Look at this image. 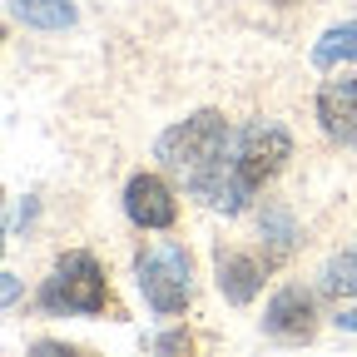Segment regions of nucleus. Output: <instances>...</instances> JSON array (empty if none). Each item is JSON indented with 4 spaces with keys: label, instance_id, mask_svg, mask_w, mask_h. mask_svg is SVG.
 Masks as SVG:
<instances>
[{
    "label": "nucleus",
    "instance_id": "f257e3e1",
    "mask_svg": "<svg viewBox=\"0 0 357 357\" xmlns=\"http://www.w3.org/2000/svg\"><path fill=\"white\" fill-rule=\"evenodd\" d=\"M293 159V139L288 129L278 119H248L234 139H229V154H223V164L204 178V184H194L189 194L218 213H243L263 184L273 178L283 164Z\"/></svg>",
    "mask_w": 357,
    "mask_h": 357
},
{
    "label": "nucleus",
    "instance_id": "f03ea898",
    "mask_svg": "<svg viewBox=\"0 0 357 357\" xmlns=\"http://www.w3.org/2000/svg\"><path fill=\"white\" fill-rule=\"evenodd\" d=\"M229 139H234V129H229V119H223V109H194L189 119L169 124L154 139V159L184 178V189H194L223 164Z\"/></svg>",
    "mask_w": 357,
    "mask_h": 357
},
{
    "label": "nucleus",
    "instance_id": "7ed1b4c3",
    "mask_svg": "<svg viewBox=\"0 0 357 357\" xmlns=\"http://www.w3.org/2000/svg\"><path fill=\"white\" fill-rule=\"evenodd\" d=\"M35 307L50 312V318H105L109 312V283L105 268L89 248H70L55 258L50 278L40 283Z\"/></svg>",
    "mask_w": 357,
    "mask_h": 357
},
{
    "label": "nucleus",
    "instance_id": "20e7f679",
    "mask_svg": "<svg viewBox=\"0 0 357 357\" xmlns=\"http://www.w3.org/2000/svg\"><path fill=\"white\" fill-rule=\"evenodd\" d=\"M134 283H139L149 312L159 318H178L194 298V258L184 243H149L134 258Z\"/></svg>",
    "mask_w": 357,
    "mask_h": 357
},
{
    "label": "nucleus",
    "instance_id": "39448f33",
    "mask_svg": "<svg viewBox=\"0 0 357 357\" xmlns=\"http://www.w3.org/2000/svg\"><path fill=\"white\" fill-rule=\"evenodd\" d=\"M273 273V258L268 253H248V248H218L213 253V278L218 293L229 298L234 307H248L263 293V278Z\"/></svg>",
    "mask_w": 357,
    "mask_h": 357
},
{
    "label": "nucleus",
    "instance_id": "423d86ee",
    "mask_svg": "<svg viewBox=\"0 0 357 357\" xmlns=\"http://www.w3.org/2000/svg\"><path fill=\"white\" fill-rule=\"evenodd\" d=\"M124 213L134 229H174V218H178V204H174V189L164 184L159 174L139 169V174H129V184H124Z\"/></svg>",
    "mask_w": 357,
    "mask_h": 357
},
{
    "label": "nucleus",
    "instance_id": "0eeeda50",
    "mask_svg": "<svg viewBox=\"0 0 357 357\" xmlns=\"http://www.w3.org/2000/svg\"><path fill=\"white\" fill-rule=\"evenodd\" d=\"M263 333L278 337V342H307L318 333V303L303 283H288L268 298V312H263Z\"/></svg>",
    "mask_w": 357,
    "mask_h": 357
},
{
    "label": "nucleus",
    "instance_id": "6e6552de",
    "mask_svg": "<svg viewBox=\"0 0 357 357\" xmlns=\"http://www.w3.org/2000/svg\"><path fill=\"white\" fill-rule=\"evenodd\" d=\"M318 124L333 144L357 149V75H333L318 89Z\"/></svg>",
    "mask_w": 357,
    "mask_h": 357
},
{
    "label": "nucleus",
    "instance_id": "1a4fd4ad",
    "mask_svg": "<svg viewBox=\"0 0 357 357\" xmlns=\"http://www.w3.org/2000/svg\"><path fill=\"white\" fill-rule=\"evenodd\" d=\"M258 238H263V253L273 258V268L298 248V218L283 208V204H263V213H258Z\"/></svg>",
    "mask_w": 357,
    "mask_h": 357
},
{
    "label": "nucleus",
    "instance_id": "9d476101",
    "mask_svg": "<svg viewBox=\"0 0 357 357\" xmlns=\"http://www.w3.org/2000/svg\"><path fill=\"white\" fill-rule=\"evenodd\" d=\"M6 6H10V15H15L20 25L45 30V35H60V30H70V25L79 20L70 0H6Z\"/></svg>",
    "mask_w": 357,
    "mask_h": 357
},
{
    "label": "nucleus",
    "instance_id": "9b49d317",
    "mask_svg": "<svg viewBox=\"0 0 357 357\" xmlns=\"http://www.w3.org/2000/svg\"><path fill=\"white\" fill-rule=\"evenodd\" d=\"M312 65L318 70H342V65H357V15L323 30V40L312 45Z\"/></svg>",
    "mask_w": 357,
    "mask_h": 357
},
{
    "label": "nucleus",
    "instance_id": "f8f14e48",
    "mask_svg": "<svg viewBox=\"0 0 357 357\" xmlns=\"http://www.w3.org/2000/svg\"><path fill=\"white\" fill-rule=\"evenodd\" d=\"M323 293L328 298H357V243L323 263Z\"/></svg>",
    "mask_w": 357,
    "mask_h": 357
},
{
    "label": "nucleus",
    "instance_id": "ddd939ff",
    "mask_svg": "<svg viewBox=\"0 0 357 357\" xmlns=\"http://www.w3.org/2000/svg\"><path fill=\"white\" fill-rule=\"evenodd\" d=\"M0 278H6V303L15 307V298H20V283H15V273H10V268H6V273H0Z\"/></svg>",
    "mask_w": 357,
    "mask_h": 357
},
{
    "label": "nucleus",
    "instance_id": "4468645a",
    "mask_svg": "<svg viewBox=\"0 0 357 357\" xmlns=\"http://www.w3.org/2000/svg\"><path fill=\"white\" fill-rule=\"evenodd\" d=\"M337 328H347V333H357V307H347V312H337Z\"/></svg>",
    "mask_w": 357,
    "mask_h": 357
},
{
    "label": "nucleus",
    "instance_id": "2eb2a0df",
    "mask_svg": "<svg viewBox=\"0 0 357 357\" xmlns=\"http://www.w3.org/2000/svg\"><path fill=\"white\" fill-rule=\"evenodd\" d=\"M273 6H293V0H273Z\"/></svg>",
    "mask_w": 357,
    "mask_h": 357
}]
</instances>
